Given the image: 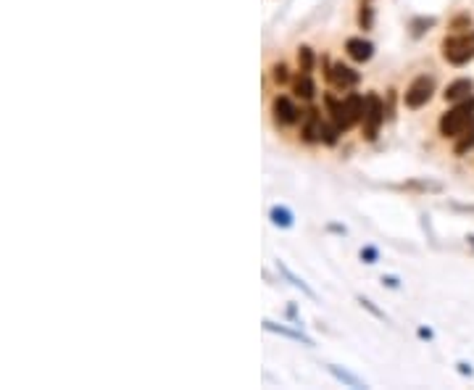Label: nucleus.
<instances>
[{
	"instance_id": "obj_1",
	"label": "nucleus",
	"mask_w": 474,
	"mask_h": 390,
	"mask_svg": "<svg viewBox=\"0 0 474 390\" xmlns=\"http://www.w3.org/2000/svg\"><path fill=\"white\" fill-rule=\"evenodd\" d=\"M324 103H327L329 116H332V122L340 127V132L351 130L354 124H359L364 119V98L359 96V93H351V96H345L343 101H337L335 96H327Z\"/></svg>"
},
{
	"instance_id": "obj_25",
	"label": "nucleus",
	"mask_w": 474,
	"mask_h": 390,
	"mask_svg": "<svg viewBox=\"0 0 474 390\" xmlns=\"http://www.w3.org/2000/svg\"><path fill=\"white\" fill-rule=\"evenodd\" d=\"M458 372H461V374H469V377H472V366L461 361V364H458Z\"/></svg>"
},
{
	"instance_id": "obj_11",
	"label": "nucleus",
	"mask_w": 474,
	"mask_h": 390,
	"mask_svg": "<svg viewBox=\"0 0 474 390\" xmlns=\"http://www.w3.org/2000/svg\"><path fill=\"white\" fill-rule=\"evenodd\" d=\"M293 90H295V96L301 98V101H311V98L316 96V85H314V79H311L306 71H301V74L295 77Z\"/></svg>"
},
{
	"instance_id": "obj_28",
	"label": "nucleus",
	"mask_w": 474,
	"mask_h": 390,
	"mask_svg": "<svg viewBox=\"0 0 474 390\" xmlns=\"http://www.w3.org/2000/svg\"><path fill=\"white\" fill-rule=\"evenodd\" d=\"M453 208H456V211H469V214H474V206H458V203H456Z\"/></svg>"
},
{
	"instance_id": "obj_22",
	"label": "nucleus",
	"mask_w": 474,
	"mask_h": 390,
	"mask_svg": "<svg viewBox=\"0 0 474 390\" xmlns=\"http://www.w3.org/2000/svg\"><path fill=\"white\" fill-rule=\"evenodd\" d=\"M377 259H379L377 248H374V245H364V248H361V261H364V264H374Z\"/></svg>"
},
{
	"instance_id": "obj_24",
	"label": "nucleus",
	"mask_w": 474,
	"mask_h": 390,
	"mask_svg": "<svg viewBox=\"0 0 474 390\" xmlns=\"http://www.w3.org/2000/svg\"><path fill=\"white\" fill-rule=\"evenodd\" d=\"M464 24H472V19H469V16H458V19H453V29H458V26H464Z\"/></svg>"
},
{
	"instance_id": "obj_20",
	"label": "nucleus",
	"mask_w": 474,
	"mask_h": 390,
	"mask_svg": "<svg viewBox=\"0 0 474 390\" xmlns=\"http://www.w3.org/2000/svg\"><path fill=\"white\" fill-rule=\"evenodd\" d=\"M359 304L364 306V309H366V312L371 314V317H377V319H382V322H390V317L385 312H382V309H377V306L371 304L369 298H364V295H359Z\"/></svg>"
},
{
	"instance_id": "obj_15",
	"label": "nucleus",
	"mask_w": 474,
	"mask_h": 390,
	"mask_svg": "<svg viewBox=\"0 0 474 390\" xmlns=\"http://www.w3.org/2000/svg\"><path fill=\"white\" fill-rule=\"evenodd\" d=\"M472 148H474V119L469 122V127H466V130L456 138V148H453V150H456V156H466Z\"/></svg>"
},
{
	"instance_id": "obj_5",
	"label": "nucleus",
	"mask_w": 474,
	"mask_h": 390,
	"mask_svg": "<svg viewBox=\"0 0 474 390\" xmlns=\"http://www.w3.org/2000/svg\"><path fill=\"white\" fill-rule=\"evenodd\" d=\"M432 93H435V77H430V74H419L411 85L406 87V96H403L406 108L416 111V108L427 106L432 101Z\"/></svg>"
},
{
	"instance_id": "obj_13",
	"label": "nucleus",
	"mask_w": 474,
	"mask_h": 390,
	"mask_svg": "<svg viewBox=\"0 0 474 390\" xmlns=\"http://www.w3.org/2000/svg\"><path fill=\"white\" fill-rule=\"evenodd\" d=\"M269 219H272V225L282 227V230H290V227L295 225L293 211H290L287 206H272V211H269Z\"/></svg>"
},
{
	"instance_id": "obj_4",
	"label": "nucleus",
	"mask_w": 474,
	"mask_h": 390,
	"mask_svg": "<svg viewBox=\"0 0 474 390\" xmlns=\"http://www.w3.org/2000/svg\"><path fill=\"white\" fill-rule=\"evenodd\" d=\"M382 122H385V103H382V98L377 93H366L364 96V119H361L366 140L377 138Z\"/></svg>"
},
{
	"instance_id": "obj_3",
	"label": "nucleus",
	"mask_w": 474,
	"mask_h": 390,
	"mask_svg": "<svg viewBox=\"0 0 474 390\" xmlns=\"http://www.w3.org/2000/svg\"><path fill=\"white\" fill-rule=\"evenodd\" d=\"M443 58L453 66H464L474 58V29L464 35H450L443 40Z\"/></svg>"
},
{
	"instance_id": "obj_12",
	"label": "nucleus",
	"mask_w": 474,
	"mask_h": 390,
	"mask_svg": "<svg viewBox=\"0 0 474 390\" xmlns=\"http://www.w3.org/2000/svg\"><path fill=\"white\" fill-rule=\"evenodd\" d=\"M264 329H269V332H277V335H282V338L298 340V343H303V346H314V340H311L309 335H303V332H298V329L279 327V324H274V322H269V319H264Z\"/></svg>"
},
{
	"instance_id": "obj_9",
	"label": "nucleus",
	"mask_w": 474,
	"mask_h": 390,
	"mask_svg": "<svg viewBox=\"0 0 474 390\" xmlns=\"http://www.w3.org/2000/svg\"><path fill=\"white\" fill-rule=\"evenodd\" d=\"M345 53H348L356 63H366L371 61V56H374V45H371L369 40H364V37H348V40H345Z\"/></svg>"
},
{
	"instance_id": "obj_7",
	"label": "nucleus",
	"mask_w": 474,
	"mask_h": 390,
	"mask_svg": "<svg viewBox=\"0 0 474 390\" xmlns=\"http://www.w3.org/2000/svg\"><path fill=\"white\" fill-rule=\"evenodd\" d=\"M272 113H274V122L279 124V127H290V124L301 122L298 106L287 96H277L274 101H272Z\"/></svg>"
},
{
	"instance_id": "obj_14",
	"label": "nucleus",
	"mask_w": 474,
	"mask_h": 390,
	"mask_svg": "<svg viewBox=\"0 0 474 390\" xmlns=\"http://www.w3.org/2000/svg\"><path fill=\"white\" fill-rule=\"evenodd\" d=\"M277 269H279V272H282L284 277H287V282H290V285H293V287H298V290H301V293L306 295V298H311V301H316V290H314V287H309V285H306V282H303V279L298 277V274H293V272H290V269L284 267L282 261H279V264H277Z\"/></svg>"
},
{
	"instance_id": "obj_27",
	"label": "nucleus",
	"mask_w": 474,
	"mask_h": 390,
	"mask_svg": "<svg viewBox=\"0 0 474 390\" xmlns=\"http://www.w3.org/2000/svg\"><path fill=\"white\" fill-rule=\"evenodd\" d=\"M419 338H427V340H432V329H419Z\"/></svg>"
},
{
	"instance_id": "obj_16",
	"label": "nucleus",
	"mask_w": 474,
	"mask_h": 390,
	"mask_svg": "<svg viewBox=\"0 0 474 390\" xmlns=\"http://www.w3.org/2000/svg\"><path fill=\"white\" fill-rule=\"evenodd\" d=\"M327 369H329V374H332L335 380H340V382H343V385H348V388H366V382L359 380L356 374H351V372H345V369H340V366L329 364Z\"/></svg>"
},
{
	"instance_id": "obj_26",
	"label": "nucleus",
	"mask_w": 474,
	"mask_h": 390,
	"mask_svg": "<svg viewBox=\"0 0 474 390\" xmlns=\"http://www.w3.org/2000/svg\"><path fill=\"white\" fill-rule=\"evenodd\" d=\"M327 230H329V232H340V235H345V227H340V225H329Z\"/></svg>"
},
{
	"instance_id": "obj_10",
	"label": "nucleus",
	"mask_w": 474,
	"mask_h": 390,
	"mask_svg": "<svg viewBox=\"0 0 474 390\" xmlns=\"http://www.w3.org/2000/svg\"><path fill=\"white\" fill-rule=\"evenodd\" d=\"M469 93H474V82H472V79H453V82L445 87L443 98H445V101H450V103H458V101L472 98Z\"/></svg>"
},
{
	"instance_id": "obj_17",
	"label": "nucleus",
	"mask_w": 474,
	"mask_h": 390,
	"mask_svg": "<svg viewBox=\"0 0 474 390\" xmlns=\"http://www.w3.org/2000/svg\"><path fill=\"white\" fill-rule=\"evenodd\" d=\"M298 66H301V71H306V74L314 69V51H311L309 45H301V48H298Z\"/></svg>"
},
{
	"instance_id": "obj_29",
	"label": "nucleus",
	"mask_w": 474,
	"mask_h": 390,
	"mask_svg": "<svg viewBox=\"0 0 474 390\" xmlns=\"http://www.w3.org/2000/svg\"><path fill=\"white\" fill-rule=\"evenodd\" d=\"M466 240H469V243H472V245H474V235H469V237H466Z\"/></svg>"
},
{
	"instance_id": "obj_6",
	"label": "nucleus",
	"mask_w": 474,
	"mask_h": 390,
	"mask_svg": "<svg viewBox=\"0 0 474 390\" xmlns=\"http://www.w3.org/2000/svg\"><path fill=\"white\" fill-rule=\"evenodd\" d=\"M359 79H361V74L345 63H329L327 66V82L337 90H351L359 85Z\"/></svg>"
},
{
	"instance_id": "obj_23",
	"label": "nucleus",
	"mask_w": 474,
	"mask_h": 390,
	"mask_svg": "<svg viewBox=\"0 0 474 390\" xmlns=\"http://www.w3.org/2000/svg\"><path fill=\"white\" fill-rule=\"evenodd\" d=\"M382 285H388V287H393V290H398V287H401V279L398 277H382Z\"/></svg>"
},
{
	"instance_id": "obj_8",
	"label": "nucleus",
	"mask_w": 474,
	"mask_h": 390,
	"mask_svg": "<svg viewBox=\"0 0 474 390\" xmlns=\"http://www.w3.org/2000/svg\"><path fill=\"white\" fill-rule=\"evenodd\" d=\"M324 119H321V113L316 108H309L306 111V119H303V140L306 143H321L324 138Z\"/></svg>"
},
{
	"instance_id": "obj_18",
	"label": "nucleus",
	"mask_w": 474,
	"mask_h": 390,
	"mask_svg": "<svg viewBox=\"0 0 474 390\" xmlns=\"http://www.w3.org/2000/svg\"><path fill=\"white\" fill-rule=\"evenodd\" d=\"M272 79H274L277 85H287V82H290V69H287V63H274V66H272Z\"/></svg>"
},
{
	"instance_id": "obj_2",
	"label": "nucleus",
	"mask_w": 474,
	"mask_h": 390,
	"mask_svg": "<svg viewBox=\"0 0 474 390\" xmlns=\"http://www.w3.org/2000/svg\"><path fill=\"white\" fill-rule=\"evenodd\" d=\"M472 119H474V96L466 98V101H458L448 113H443V119H440V135H443V138H458V135L469 127Z\"/></svg>"
},
{
	"instance_id": "obj_19",
	"label": "nucleus",
	"mask_w": 474,
	"mask_h": 390,
	"mask_svg": "<svg viewBox=\"0 0 474 390\" xmlns=\"http://www.w3.org/2000/svg\"><path fill=\"white\" fill-rule=\"evenodd\" d=\"M438 24V21H435V19H414V21H411V35L414 37H419V35H424V32H427V29H430V26H435Z\"/></svg>"
},
{
	"instance_id": "obj_21",
	"label": "nucleus",
	"mask_w": 474,
	"mask_h": 390,
	"mask_svg": "<svg viewBox=\"0 0 474 390\" xmlns=\"http://www.w3.org/2000/svg\"><path fill=\"white\" fill-rule=\"evenodd\" d=\"M371 21H374L371 6H361V11H359V24H361V29H371Z\"/></svg>"
}]
</instances>
